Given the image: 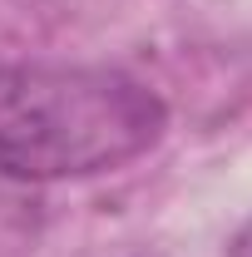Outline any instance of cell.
Wrapping results in <instances>:
<instances>
[{"instance_id":"1","label":"cell","mask_w":252,"mask_h":257,"mask_svg":"<svg viewBox=\"0 0 252 257\" xmlns=\"http://www.w3.org/2000/svg\"><path fill=\"white\" fill-rule=\"evenodd\" d=\"M163 99L99 64H0V173L25 183L89 178L163 139Z\"/></svg>"}]
</instances>
